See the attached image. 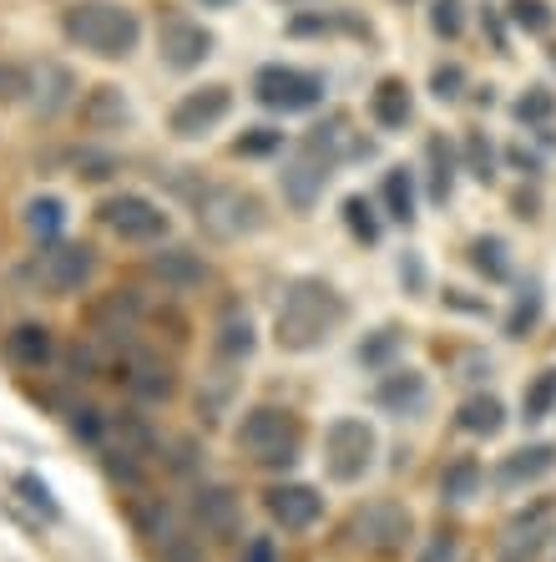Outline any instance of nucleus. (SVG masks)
Instances as JSON below:
<instances>
[{
    "label": "nucleus",
    "mask_w": 556,
    "mask_h": 562,
    "mask_svg": "<svg viewBox=\"0 0 556 562\" xmlns=\"http://www.w3.org/2000/svg\"><path fill=\"white\" fill-rule=\"evenodd\" d=\"M470 263H476V269H480V274H486V279H506V274H511V259H506V244H501V238H491V234H486V238H476V244H470Z\"/></svg>",
    "instance_id": "33"
},
{
    "label": "nucleus",
    "mask_w": 556,
    "mask_h": 562,
    "mask_svg": "<svg viewBox=\"0 0 556 562\" xmlns=\"http://www.w3.org/2000/svg\"><path fill=\"white\" fill-rule=\"evenodd\" d=\"M91 329H97V340H132V329H137V300L132 294H112V300H102L97 310H91Z\"/></svg>",
    "instance_id": "21"
},
{
    "label": "nucleus",
    "mask_w": 556,
    "mask_h": 562,
    "mask_svg": "<svg viewBox=\"0 0 556 562\" xmlns=\"http://www.w3.org/2000/svg\"><path fill=\"white\" fill-rule=\"evenodd\" d=\"M106 420L112 416H102V411H91V406H77L71 411V431H77L81 441H106Z\"/></svg>",
    "instance_id": "42"
},
{
    "label": "nucleus",
    "mask_w": 556,
    "mask_h": 562,
    "mask_svg": "<svg viewBox=\"0 0 556 562\" xmlns=\"http://www.w3.org/2000/svg\"><path fill=\"white\" fill-rule=\"evenodd\" d=\"M420 562H461V542H455L451 532H440L435 542L425 548V558H420Z\"/></svg>",
    "instance_id": "45"
},
{
    "label": "nucleus",
    "mask_w": 556,
    "mask_h": 562,
    "mask_svg": "<svg viewBox=\"0 0 556 562\" xmlns=\"http://www.w3.org/2000/svg\"><path fill=\"white\" fill-rule=\"evenodd\" d=\"M21 97H36V77L21 61H0V102H21Z\"/></svg>",
    "instance_id": "37"
},
{
    "label": "nucleus",
    "mask_w": 556,
    "mask_h": 562,
    "mask_svg": "<svg viewBox=\"0 0 556 562\" xmlns=\"http://www.w3.org/2000/svg\"><path fill=\"white\" fill-rule=\"evenodd\" d=\"M344 319V300L319 279H304L284 294V310L273 319V340L284 350H314L334 335V325Z\"/></svg>",
    "instance_id": "2"
},
{
    "label": "nucleus",
    "mask_w": 556,
    "mask_h": 562,
    "mask_svg": "<svg viewBox=\"0 0 556 562\" xmlns=\"http://www.w3.org/2000/svg\"><path fill=\"white\" fill-rule=\"evenodd\" d=\"M466 162H470V172H476L480 183H491L496 178V157H491V137H486V132H470Z\"/></svg>",
    "instance_id": "39"
},
{
    "label": "nucleus",
    "mask_w": 556,
    "mask_h": 562,
    "mask_svg": "<svg viewBox=\"0 0 556 562\" xmlns=\"http://www.w3.org/2000/svg\"><path fill=\"white\" fill-rule=\"evenodd\" d=\"M385 213L395 223H410L415 218V183H410V168H395V172H385Z\"/></svg>",
    "instance_id": "29"
},
{
    "label": "nucleus",
    "mask_w": 556,
    "mask_h": 562,
    "mask_svg": "<svg viewBox=\"0 0 556 562\" xmlns=\"http://www.w3.org/2000/svg\"><path fill=\"white\" fill-rule=\"evenodd\" d=\"M556 411V366L552 370H542V375L526 385V406H521V416L536 426V420H546Z\"/></svg>",
    "instance_id": "31"
},
{
    "label": "nucleus",
    "mask_w": 556,
    "mask_h": 562,
    "mask_svg": "<svg viewBox=\"0 0 556 562\" xmlns=\"http://www.w3.org/2000/svg\"><path fill=\"white\" fill-rule=\"evenodd\" d=\"M197 223H203L213 238H243L263 223V209L238 188H203L197 198Z\"/></svg>",
    "instance_id": "6"
},
{
    "label": "nucleus",
    "mask_w": 556,
    "mask_h": 562,
    "mask_svg": "<svg viewBox=\"0 0 556 562\" xmlns=\"http://www.w3.org/2000/svg\"><path fill=\"white\" fill-rule=\"evenodd\" d=\"M455 426L466 436H480V441H486V436H496L506 426V406L496 395H470L466 406L455 411Z\"/></svg>",
    "instance_id": "23"
},
{
    "label": "nucleus",
    "mask_w": 556,
    "mask_h": 562,
    "mask_svg": "<svg viewBox=\"0 0 556 562\" xmlns=\"http://www.w3.org/2000/svg\"><path fill=\"white\" fill-rule=\"evenodd\" d=\"M400 345H405V335L395 325H385V329H375L370 340H360L354 360H360L364 370H395V355H400Z\"/></svg>",
    "instance_id": "26"
},
{
    "label": "nucleus",
    "mask_w": 556,
    "mask_h": 562,
    "mask_svg": "<svg viewBox=\"0 0 556 562\" xmlns=\"http://www.w3.org/2000/svg\"><path fill=\"white\" fill-rule=\"evenodd\" d=\"M243 562H279V548H273V537H253L243 548Z\"/></svg>",
    "instance_id": "46"
},
{
    "label": "nucleus",
    "mask_w": 556,
    "mask_h": 562,
    "mask_svg": "<svg viewBox=\"0 0 556 562\" xmlns=\"http://www.w3.org/2000/svg\"><path fill=\"white\" fill-rule=\"evenodd\" d=\"M375 401L389 416H420L430 401V385L420 370H385V380L375 385Z\"/></svg>",
    "instance_id": "16"
},
{
    "label": "nucleus",
    "mask_w": 556,
    "mask_h": 562,
    "mask_svg": "<svg viewBox=\"0 0 556 562\" xmlns=\"http://www.w3.org/2000/svg\"><path fill=\"white\" fill-rule=\"evenodd\" d=\"M238 446L259 467H294L298 461V420L284 406H253L238 426Z\"/></svg>",
    "instance_id": "3"
},
{
    "label": "nucleus",
    "mask_w": 556,
    "mask_h": 562,
    "mask_svg": "<svg viewBox=\"0 0 556 562\" xmlns=\"http://www.w3.org/2000/svg\"><path fill=\"white\" fill-rule=\"evenodd\" d=\"M552 467H556V446H521L517 457H506L501 467H496V486L511 492V486H526V482H536V476H546Z\"/></svg>",
    "instance_id": "20"
},
{
    "label": "nucleus",
    "mask_w": 556,
    "mask_h": 562,
    "mask_svg": "<svg viewBox=\"0 0 556 562\" xmlns=\"http://www.w3.org/2000/svg\"><path fill=\"white\" fill-rule=\"evenodd\" d=\"M263 507H269V517L284 527V532H304V527H314L324 517V497L314 492V486H304V482L273 486L269 497H263Z\"/></svg>",
    "instance_id": "12"
},
{
    "label": "nucleus",
    "mask_w": 556,
    "mask_h": 562,
    "mask_svg": "<svg viewBox=\"0 0 556 562\" xmlns=\"http://www.w3.org/2000/svg\"><path fill=\"white\" fill-rule=\"evenodd\" d=\"M5 360H11L15 370H41L52 360V329L36 325V319L15 325L11 335H5Z\"/></svg>",
    "instance_id": "18"
},
{
    "label": "nucleus",
    "mask_w": 556,
    "mask_h": 562,
    "mask_svg": "<svg viewBox=\"0 0 556 562\" xmlns=\"http://www.w3.org/2000/svg\"><path fill=\"white\" fill-rule=\"evenodd\" d=\"M517 122L521 127H552L556 122V92L552 87H526L517 97Z\"/></svg>",
    "instance_id": "28"
},
{
    "label": "nucleus",
    "mask_w": 556,
    "mask_h": 562,
    "mask_svg": "<svg viewBox=\"0 0 556 562\" xmlns=\"http://www.w3.org/2000/svg\"><path fill=\"white\" fill-rule=\"evenodd\" d=\"M425 157H430V198H435V203H445V198H451V178H455L451 143H445V137H430Z\"/></svg>",
    "instance_id": "30"
},
{
    "label": "nucleus",
    "mask_w": 556,
    "mask_h": 562,
    "mask_svg": "<svg viewBox=\"0 0 556 562\" xmlns=\"http://www.w3.org/2000/svg\"><path fill=\"white\" fill-rule=\"evenodd\" d=\"M61 36L91 56L127 61V56L143 46V21H137L127 5H112V0H77V5H66V15H61Z\"/></svg>",
    "instance_id": "1"
},
{
    "label": "nucleus",
    "mask_w": 556,
    "mask_h": 562,
    "mask_svg": "<svg viewBox=\"0 0 556 562\" xmlns=\"http://www.w3.org/2000/svg\"><path fill=\"white\" fill-rule=\"evenodd\" d=\"M97 218H102V228H112L117 238H127V244H157V238H168V228H172L168 213L143 193H112Z\"/></svg>",
    "instance_id": "4"
},
{
    "label": "nucleus",
    "mask_w": 556,
    "mask_h": 562,
    "mask_svg": "<svg viewBox=\"0 0 556 562\" xmlns=\"http://www.w3.org/2000/svg\"><path fill=\"white\" fill-rule=\"evenodd\" d=\"M253 97L273 112H309L324 102V81L314 71H298V66H263L253 77Z\"/></svg>",
    "instance_id": "7"
},
{
    "label": "nucleus",
    "mask_w": 556,
    "mask_h": 562,
    "mask_svg": "<svg viewBox=\"0 0 556 562\" xmlns=\"http://www.w3.org/2000/svg\"><path fill=\"white\" fill-rule=\"evenodd\" d=\"M106 117H112V127H127V102L112 87H97L87 102V127H106Z\"/></svg>",
    "instance_id": "32"
},
{
    "label": "nucleus",
    "mask_w": 556,
    "mask_h": 562,
    "mask_svg": "<svg viewBox=\"0 0 556 562\" xmlns=\"http://www.w3.org/2000/svg\"><path fill=\"white\" fill-rule=\"evenodd\" d=\"M122 380H127V391L137 395V401H147V406H162V401H172V391H178V375H172L157 355H132Z\"/></svg>",
    "instance_id": "17"
},
{
    "label": "nucleus",
    "mask_w": 556,
    "mask_h": 562,
    "mask_svg": "<svg viewBox=\"0 0 556 562\" xmlns=\"http://www.w3.org/2000/svg\"><path fill=\"white\" fill-rule=\"evenodd\" d=\"M197 5H213V11H228L234 0H197Z\"/></svg>",
    "instance_id": "48"
},
{
    "label": "nucleus",
    "mask_w": 556,
    "mask_h": 562,
    "mask_svg": "<svg viewBox=\"0 0 556 562\" xmlns=\"http://www.w3.org/2000/svg\"><path fill=\"white\" fill-rule=\"evenodd\" d=\"M152 552H157V562H203V548L193 542V532H188V527H182L178 537H168L162 548H152Z\"/></svg>",
    "instance_id": "40"
},
{
    "label": "nucleus",
    "mask_w": 556,
    "mask_h": 562,
    "mask_svg": "<svg viewBox=\"0 0 556 562\" xmlns=\"http://www.w3.org/2000/svg\"><path fill=\"white\" fill-rule=\"evenodd\" d=\"M370 112H375V122L379 127H405L410 122V112H415V102H410V87H405L400 77H385L375 87V97H370Z\"/></svg>",
    "instance_id": "22"
},
{
    "label": "nucleus",
    "mask_w": 556,
    "mask_h": 562,
    "mask_svg": "<svg viewBox=\"0 0 556 562\" xmlns=\"http://www.w3.org/2000/svg\"><path fill=\"white\" fill-rule=\"evenodd\" d=\"M375 461V431H370V420H334L329 436H324V467L334 482H360L364 471Z\"/></svg>",
    "instance_id": "5"
},
{
    "label": "nucleus",
    "mask_w": 556,
    "mask_h": 562,
    "mask_svg": "<svg viewBox=\"0 0 556 562\" xmlns=\"http://www.w3.org/2000/svg\"><path fill=\"white\" fill-rule=\"evenodd\" d=\"M253 345H259V335H253V319H248L243 310L234 314H223V325H218V360L228 366V360H248L253 355Z\"/></svg>",
    "instance_id": "25"
},
{
    "label": "nucleus",
    "mask_w": 556,
    "mask_h": 562,
    "mask_svg": "<svg viewBox=\"0 0 556 562\" xmlns=\"http://www.w3.org/2000/svg\"><path fill=\"white\" fill-rule=\"evenodd\" d=\"M536 319H542V289H521V304L511 310V319H506V335L511 340H526L531 329H536Z\"/></svg>",
    "instance_id": "34"
},
{
    "label": "nucleus",
    "mask_w": 556,
    "mask_h": 562,
    "mask_svg": "<svg viewBox=\"0 0 556 562\" xmlns=\"http://www.w3.org/2000/svg\"><path fill=\"white\" fill-rule=\"evenodd\" d=\"M207 52H213V31L197 26L193 15H172L168 26H162V61H168L172 71H193V66H203Z\"/></svg>",
    "instance_id": "11"
},
{
    "label": "nucleus",
    "mask_w": 556,
    "mask_h": 562,
    "mask_svg": "<svg viewBox=\"0 0 556 562\" xmlns=\"http://www.w3.org/2000/svg\"><path fill=\"white\" fill-rule=\"evenodd\" d=\"M279 143H284V132L279 127H253L234 143V153L238 157H263V153H279Z\"/></svg>",
    "instance_id": "38"
},
{
    "label": "nucleus",
    "mask_w": 556,
    "mask_h": 562,
    "mask_svg": "<svg viewBox=\"0 0 556 562\" xmlns=\"http://www.w3.org/2000/svg\"><path fill=\"white\" fill-rule=\"evenodd\" d=\"M102 446H112V451H127V457H137V461L157 457V436H152V426H147L137 411H122V416L106 420V441Z\"/></svg>",
    "instance_id": "19"
},
{
    "label": "nucleus",
    "mask_w": 556,
    "mask_h": 562,
    "mask_svg": "<svg viewBox=\"0 0 556 562\" xmlns=\"http://www.w3.org/2000/svg\"><path fill=\"white\" fill-rule=\"evenodd\" d=\"M344 228H350L360 244H379V218L370 213L364 198H344Z\"/></svg>",
    "instance_id": "36"
},
{
    "label": "nucleus",
    "mask_w": 556,
    "mask_h": 562,
    "mask_svg": "<svg viewBox=\"0 0 556 562\" xmlns=\"http://www.w3.org/2000/svg\"><path fill=\"white\" fill-rule=\"evenodd\" d=\"M461 87H466V71H461V66H440V71H430V92H435L440 102H455Z\"/></svg>",
    "instance_id": "43"
},
{
    "label": "nucleus",
    "mask_w": 556,
    "mask_h": 562,
    "mask_svg": "<svg viewBox=\"0 0 556 562\" xmlns=\"http://www.w3.org/2000/svg\"><path fill=\"white\" fill-rule=\"evenodd\" d=\"M152 279L162 289H172V294H193V289L207 284V263H203V254H193V249H157Z\"/></svg>",
    "instance_id": "15"
},
{
    "label": "nucleus",
    "mask_w": 556,
    "mask_h": 562,
    "mask_svg": "<svg viewBox=\"0 0 556 562\" xmlns=\"http://www.w3.org/2000/svg\"><path fill=\"white\" fill-rule=\"evenodd\" d=\"M511 21L526 31H546L552 26V11H546V0H511Z\"/></svg>",
    "instance_id": "41"
},
{
    "label": "nucleus",
    "mask_w": 556,
    "mask_h": 562,
    "mask_svg": "<svg viewBox=\"0 0 556 562\" xmlns=\"http://www.w3.org/2000/svg\"><path fill=\"white\" fill-rule=\"evenodd\" d=\"M193 522L203 527L207 537H234L243 512H238V492L234 486H203L193 497Z\"/></svg>",
    "instance_id": "14"
},
{
    "label": "nucleus",
    "mask_w": 556,
    "mask_h": 562,
    "mask_svg": "<svg viewBox=\"0 0 556 562\" xmlns=\"http://www.w3.org/2000/svg\"><path fill=\"white\" fill-rule=\"evenodd\" d=\"M511 162H517V168L526 172V178H531V172H536V157H531V153H517V147H511Z\"/></svg>",
    "instance_id": "47"
},
{
    "label": "nucleus",
    "mask_w": 556,
    "mask_h": 562,
    "mask_svg": "<svg viewBox=\"0 0 556 562\" xmlns=\"http://www.w3.org/2000/svg\"><path fill=\"white\" fill-rule=\"evenodd\" d=\"M430 31H435L440 41H455L466 31V5H461V0H435V5H430Z\"/></svg>",
    "instance_id": "35"
},
{
    "label": "nucleus",
    "mask_w": 556,
    "mask_h": 562,
    "mask_svg": "<svg viewBox=\"0 0 556 562\" xmlns=\"http://www.w3.org/2000/svg\"><path fill=\"white\" fill-rule=\"evenodd\" d=\"M228 112H234V92L223 81H207V87H193V92L172 106L168 127H172V137H207Z\"/></svg>",
    "instance_id": "8"
},
{
    "label": "nucleus",
    "mask_w": 556,
    "mask_h": 562,
    "mask_svg": "<svg viewBox=\"0 0 556 562\" xmlns=\"http://www.w3.org/2000/svg\"><path fill=\"white\" fill-rule=\"evenodd\" d=\"M15 492H21V497H26V502H36V507H41V517H52V522H56V517H61V507H56V502L46 497V482H41V476H21V482H15Z\"/></svg>",
    "instance_id": "44"
},
{
    "label": "nucleus",
    "mask_w": 556,
    "mask_h": 562,
    "mask_svg": "<svg viewBox=\"0 0 556 562\" xmlns=\"http://www.w3.org/2000/svg\"><path fill=\"white\" fill-rule=\"evenodd\" d=\"M410 512L400 507V502H370V507H360V517L350 522L354 542L370 552H400L405 542H410Z\"/></svg>",
    "instance_id": "9"
},
{
    "label": "nucleus",
    "mask_w": 556,
    "mask_h": 562,
    "mask_svg": "<svg viewBox=\"0 0 556 562\" xmlns=\"http://www.w3.org/2000/svg\"><path fill=\"white\" fill-rule=\"evenodd\" d=\"M329 172H334V162H324V157H314V153H304L298 162H288V168L279 172V188H284L288 209L309 213V209H314V198H319V193H324V183H329Z\"/></svg>",
    "instance_id": "13"
},
{
    "label": "nucleus",
    "mask_w": 556,
    "mask_h": 562,
    "mask_svg": "<svg viewBox=\"0 0 556 562\" xmlns=\"http://www.w3.org/2000/svg\"><path fill=\"white\" fill-rule=\"evenodd\" d=\"M91 269H97V259H91L87 244H61V238H52V244L36 254V279L52 289V294L81 289L91 279Z\"/></svg>",
    "instance_id": "10"
},
{
    "label": "nucleus",
    "mask_w": 556,
    "mask_h": 562,
    "mask_svg": "<svg viewBox=\"0 0 556 562\" xmlns=\"http://www.w3.org/2000/svg\"><path fill=\"white\" fill-rule=\"evenodd\" d=\"M61 223H66V203H61V198L41 193V198H31V203H26V228L41 238V244H52V238L61 234Z\"/></svg>",
    "instance_id": "27"
},
{
    "label": "nucleus",
    "mask_w": 556,
    "mask_h": 562,
    "mask_svg": "<svg viewBox=\"0 0 556 562\" xmlns=\"http://www.w3.org/2000/svg\"><path fill=\"white\" fill-rule=\"evenodd\" d=\"M480 482H486V471H480L476 457H455L451 467L440 471V497L451 502V507H461V502H470L480 492Z\"/></svg>",
    "instance_id": "24"
}]
</instances>
